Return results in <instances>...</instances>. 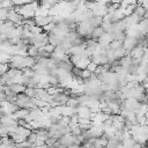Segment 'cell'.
Returning a JSON list of instances; mask_svg holds the SVG:
<instances>
[{
	"instance_id": "obj_1",
	"label": "cell",
	"mask_w": 148,
	"mask_h": 148,
	"mask_svg": "<svg viewBox=\"0 0 148 148\" xmlns=\"http://www.w3.org/2000/svg\"><path fill=\"white\" fill-rule=\"evenodd\" d=\"M105 29L103 28V25H99V27H94L92 29V32H91V38H95V39H98L101 38L104 34H105Z\"/></svg>"
},
{
	"instance_id": "obj_2",
	"label": "cell",
	"mask_w": 148,
	"mask_h": 148,
	"mask_svg": "<svg viewBox=\"0 0 148 148\" xmlns=\"http://www.w3.org/2000/svg\"><path fill=\"white\" fill-rule=\"evenodd\" d=\"M9 88H10L14 92L21 94V92H24V91H25L27 86H24V84H22V83H12V84L9 86Z\"/></svg>"
},
{
	"instance_id": "obj_3",
	"label": "cell",
	"mask_w": 148,
	"mask_h": 148,
	"mask_svg": "<svg viewBox=\"0 0 148 148\" xmlns=\"http://www.w3.org/2000/svg\"><path fill=\"white\" fill-rule=\"evenodd\" d=\"M30 98H37V88L34 87H27L25 91H24Z\"/></svg>"
},
{
	"instance_id": "obj_4",
	"label": "cell",
	"mask_w": 148,
	"mask_h": 148,
	"mask_svg": "<svg viewBox=\"0 0 148 148\" xmlns=\"http://www.w3.org/2000/svg\"><path fill=\"white\" fill-rule=\"evenodd\" d=\"M97 67H98V65H97L96 62H94V61H90V62H89V65L87 66V69H89L91 73H94V72L97 69Z\"/></svg>"
},
{
	"instance_id": "obj_5",
	"label": "cell",
	"mask_w": 148,
	"mask_h": 148,
	"mask_svg": "<svg viewBox=\"0 0 148 148\" xmlns=\"http://www.w3.org/2000/svg\"><path fill=\"white\" fill-rule=\"evenodd\" d=\"M143 17L148 20V8H146V12H145V15H143Z\"/></svg>"
}]
</instances>
